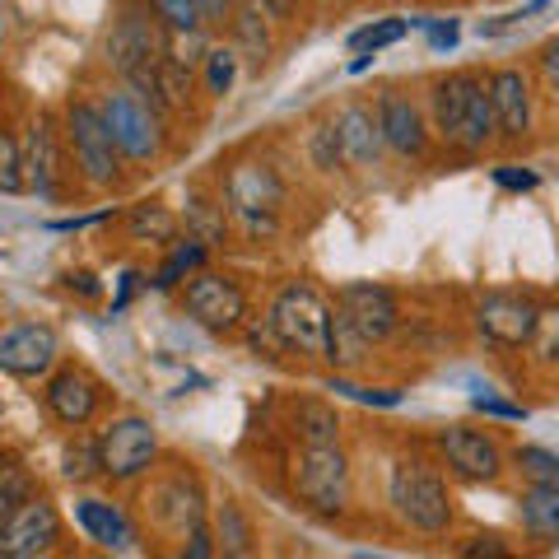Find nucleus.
Here are the masks:
<instances>
[{"mask_svg":"<svg viewBox=\"0 0 559 559\" xmlns=\"http://www.w3.org/2000/svg\"><path fill=\"white\" fill-rule=\"evenodd\" d=\"M24 499H33V476L20 462H0V522H5Z\"/></svg>","mask_w":559,"mask_h":559,"instance_id":"obj_32","label":"nucleus"},{"mask_svg":"<svg viewBox=\"0 0 559 559\" xmlns=\"http://www.w3.org/2000/svg\"><path fill=\"white\" fill-rule=\"evenodd\" d=\"M331 392L349 396V401H364V406H382V411L401 406V392H392V388H355V382H345V378H331Z\"/></svg>","mask_w":559,"mask_h":559,"instance_id":"obj_36","label":"nucleus"},{"mask_svg":"<svg viewBox=\"0 0 559 559\" xmlns=\"http://www.w3.org/2000/svg\"><path fill=\"white\" fill-rule=\"evenodd\" d=\"M489 98H495V121L503 135H527L532 131V90L522 80V70L503 66L489 75Z\"/></svg>","mask_w":559,"mask_h":559,"instance_id":"obj_20","label":"nucleus"},{"mask_svg":"<svg viewBox=\"0 0 559 559\" xmlns=\"http://www.w3.org/2000/svg\"><path fill=\"white\" fill-rule=\"evenodd\" d=\"M182 308H187L191 322L215 331V336H229V331H238L242 318H248V299H242V289L234 285L229 275H215V271H197L187 280Z\"/></svg>","mask_w":559,"mask_h":559,"instance_id":"obj_10","label":"nucleus"},{"mask_svg":"<svg viewBox=\"0 0 559 559\" xmlns=\"http://www.w3.org/2000/svg\"><path fill=\"white\" fill-rule=\"evenodd\" d=\"M224 205L252 234H271L280 219V205H285V182L266 164H234L224 173Z\"/></svg>","mask_w":559,"mask_h":559,"instance_id":"obj_6","label":"nucleus"},{"mask_svg":"<svg viewBox=\"0 0 559 559\" xmlns=\"http://www.w3.org/2000/svg\"><path fill=\"white\" fill-rule=\"evenodd\" d=\"M234 75H238V57H234V51H210V57H205V84H210V94H229Z\"/></svg>","mask_w":559,"mask_h":559,"instance_id":"obj_37","label":"nucleus"},{"mask_svg":"<svg viewBox=\"0 0 559 559\" xmlns=\"http://www.w3.org/2000/svg\"><path fill=\"white\" fill-rule=\"evenodd\" d=\"M336 135H341L345 164H355V168H373V164L382 159V150H388L378 112L359 108V103H349V108L336 112Z\"/></svg>","mask_w":559,"mask_h":559,"instance_id":"obj_19","label":"nucleus"},{"mask_svg":"<svg viewBox=\"0 0 559 559\" xmlns=\"http://www.w3.org/2000/svg\"><path fill=\"white\" fill-rule=\"evenodd\" d=\"M197 10H201V20H205V24L234 20V0H197Z\"/></svg>","mask_w":559,"mask_h":559,"instance_id":"obj_44","label":"nucleus"},{"mask_svg":"<svg viewBox=\"0 0 559 559\" xmlns=\"http://www.w3.org/2000/svg\"><path fill=\"white\" fill-rule=\"evenodd\" d=\"M495 182L509 187V191H532L540 178H536V173H527V168H495Z\"/></svg>","mask_w":559,"mask_h":559,"instance_id":"obj_43","label":"nucleus"},{"mask_svg":"<svg viewBox=\"0 0 559 559\" xmlns=\"http://www.w3.org/2000/svg\"><path fill=\"white\" fill-rule=\"evenodd\" d=\"M364 349H369V341H364L359 331L341 318V312H331V359L326 364H336V373L355 369V364L364 359Z\"/></svg>","mask_w":559,"mask_h":559,"instance_id":"obj_30","label":"nucleus"},{"mask_svg":"<svg viewBox=\"0 0 559 559\" xmlns=\"http://www.w3.org/2000/svg\"><path fill=\"white\" fill-rule=\"evenodd\" d=\"M518 518L527 536L536 540H559V489L550 485H532L527 495L518 499Z\"/></svg>","mask_w":559,"mask_h":559,"instance_id":"obj_23","label":"nucleus"},{"mask_svg":"<svg viewBox=\"0 0 559 559\" xmlns=\"http://www.w3.org/2000/svg\"><path fill=\"white\" fill-rule=\"evenodd\" d=\"M336 312L359 331L369 345L388 341L396 322H401V308H396V294L388 285H373V280H349V285L336 294Z\"/></svg>","mask_w":559,"mask_h":559,"instance_id":"obj_12","label":"nucleus"},{"mask_svg":"<svg viewBox=\"0 0 559 559\" xmlns=\"http://www.w3.org/2000/svg\"><path fill=\"white\" fill-rule=\"evenodd\" d=\"M61 546V513L47 499H24L5 522H0V555L5 559H38Z\"/></svg>","mask_w":559,"mask_h":559,"instance_id":"obj_11","label":"nucleus"},{"mask_svg":"<svg viewBox=\"0 0 559 559\" xmlns=\"http://www.w3.org/2000/svg\"><path fill=\"white\" fill-rule=\"evenodd\" d=\"M103 117L117 135V150L121 159H135V164H150L159 159L164 150V131H159V108L140 94V90H117L103 103Z\"/></svg>","mask_w":559,"mask_h":559,"instance_id":"obj_8","label":"nucleus"},{"mask_svg":"<svg viewBox=\"0 0 559 559\" xmlns=\"http://www.w3.org/2000/svg\"><path fill=\"white\" fill-rule=\"evenodd\" d=\"M127 229L135 242H178V215L164 205H131L127 215Z\"/></svg>","mask_w":559,"mask_h":559,"instance_id":"obj_27","label":"nucleus"},{"mask_svg":"<svg viewBox=\"0 0 559 559\" xmlns=\"http://www.w3.org/2000/svg\"><path fill=\"white\" fill-rule=\"evenodd\" d=\"M61 145H57V127L51 117H38L28 131V145H24V178H28V191L38 197H61Z\"/></svg>","mask_w":559,"mask_h":559,"instance_id":"obj_18","label":"nucleus"},{"mask_svg":"<svg viewBox=\"0 0 559 559\" xmlns=\"http://www.w3.org/2000/svg\"><path fill=\"white\" fill-rule=\"evenodd\" d=\"M57 355H61V341L47 322H24L0 336V373H10V378H24V382L47 378Z\"/></svg>","mask_w":559,"mask_h":559,"instance_id":"obj_14","label":"nucleus"},{"mask_svg":"<svg viewBox=\"0 0 559 559\" xmlns=\"http://www.w3.org/2000/svg\"><path fill=\"white\" fill-rule=\"evenodd\" d=\"M75 522L84 527V536H90L94 546H103V550H112V555L135 550V527H131V518L121 513L117 503H108V499H80V503H75Z\"/></svg>","mask_w":559,"mask_h":559,"instance_id":"obj_21","label":"nucleus"},{"mask_svg":"<svg viewBox=\"0 0 559 559\" xmlns=\"http://www.w3.org/2000/svg\"><path fill=\"white\" fill-rule=\"evenodd\" d=\"M140 280H145V275H140V271H127V275H121V294H117V299H112V312H121V308H127V304H131V294L140 289Z\"/></svg>","mask_w":559,"mask_h":559,"instance_id":"obj_48","label":"nucleus"},{"mask_svg":"<svg viewBox=\"0 0 559 559\" xmlns=\"http://www.w3.org/2000/svg\"><path fill=\"white\" fill-rule=\"evenodd\" d=\"M532 345L540 349V359H555V355H559V304H555V308H540Z\"/></svg>","mask_w":559,"mask_h":559,"instance_id":"obj_39","label":"nucleus"},{"mask_svg":"<svg viewBox=\"0 0 559 559\" xmlns=\"http://www.w3.org/2000/svg\"><path fill=\"white\" fill-rule=\"evenodd\" d=\"M168 24L159 20L154 10H140V5H127L117 14V24L108 33V61L112 70L127 75V84H140L145 75L159 70V61L168 57Z\"/></svg>","mask_w":559,"mask_h":559,"instance_id":"obj_4","label":"nucleus"},{"mask_svg":"<svg viewBox=\"0 0 559 559\" xmlns=\"http://www.w3.org/2000/svg\"><path fill=\"white\" fill-rule=\"evenodd\" d=\"M66 285H70V289H80L84 299H98V280H94L90 271H70V275H66Z\"/></svg>","mask_w":559,"mask_h":559,"instance_id":"obj_47","label":"nucleus"},{"mask_svg":"<svg viewBox=\"0 0 559 559\" xmlns=\"http://www.w3.org/2000/svg\"><path fill=\"white\" fill-rule=\"evenodd\" d=\"M150 10L173 28V33H197L205 20L197 10V0H150Z\"/></svg>","mask_w":559,"mask_h":559,"instance_id":"obj_34","label":"nucleus"},{"mask_svg":"<svg viewBox=\"0 0 559 559\" xmlns=\"http://www.w3.org/2000/svg\"><path fill=\"white\" fill-rule=\"evenodd\" d=\"M513 466L522 471V480H527V485H550V489H559V452L527 443V448L513 452Z\"/></svg>","mask_w":559,"mask_h":559,"instance_id":"obj_29","label":"nucleus"},{"mask_svg":"<svg viewBox=\"0 0 559 559\" xmlns=\"http://www.w3.org/2000/svg\"><path fill=\"white\" fill-rule=\"evenodd\" d=\"M294 489L312 513L336 518L349 503V462L341 443H304V457L294 466Z\"/></svg>","mask_w":559,"mask_h":559,"instance_id":"obj_7","label":"nucleus"},{"mask_svg":"<svg viewBox=\"0 0 559 559\" xmlns=\"http://www.w3.org/2000/svg\"><path fill=\"white\" fill-rule=\"evenodd\" d=\"M439 452H443V462L452 476H462V480H499L503 476V452L499 443L489 439V433L480 429H466V425H448L439 429Z\"/></svg>","mask_w":559,"mask_h":559,"instance_id":"obj_15","label":"nucleus"},{"mask_svg":"<svg viewBox=\"0 0 559 559\" xmlns=\"http://www.w3.org/2000/svg\"><path fill=\"white\" fill-rule=\"evenodd\" d=\"M341 159H345V154H341L336 121H322V127L312 131V164H318V168H336Z\"/></svg>","mask_w":559,"mask_h":559,"instance_id":"obj_38","label":"nucleus"},{"mask_svg":"<svg viewBox=\"0 0 559 559\" xmlns=\"http://www.w3.org/2000/svg\"><path fill=\"white\" fill-rule=\"evenodd\" d=\"M433 127H439V135L448 145H457L466 154L485 150L499 131L489 80L476 75V70H457V75L433 84Z\"/></svg>","mask_w":559,"mask_h":559,"instance_id":"obj_1","label":"nucleus"},{"mask_svg":"<svg viewBox=\"0 0 559 559\" xmlns=\"http://www.w3.org/2000/svg\"><path fill=\"white\" fill-rule=\"evenodd\" d=\"M150 509H154V518H159L164 527H173V532L205 527V495H201L197 476H187V471L168 476L159 489H154V495H150Z\"/></svg>","mask_w":559,"mask_h":559,"instance_id":"obj_17","label":"nucleus"},{"mask_svg":"<svg viewBox=\"0 0 559 559\" xmlns=\"http://www.w3.org/2000/svg\"><path fill=\"white\" fill-rule=\"evenodd\" d=\"M215 546H219V555H234V559L257 550V532H252L248 513H242L238 503H229V499L215 509Z\"/></svg>","mask_w":559,"mask_h":559,"instance_id":"obj_24","label":"nucleus"},{"mask_svg":"<svg viewBox=\"0 0 559 559\" xmlns=\"http://www.w3.org/2000/svg\"><path fill=\"white\" fill-rule=\"evenodd\" d=\"M43 401H47V411L57 415L66 429H84V425L94 419V411H98L103 388H98L94 373H84V369H61V373L47 378Z\"/></svg>","mask_w":559,"mask_h":559,"instance_id":"obj_16","label":"nucleus"},{"mask_svg":"<svg viewBox=\"0 0 559 559\" xmlns=\"http://www.w3.org/2000/svg\"><path fill=\"white\" fill-rule=\"evenodd\" d=\"M205 248L210 242H201V238H182V242H173V252H168V261L159 266V275H154V289H178L187 275H197L201 271V261H205Z\"/></svg>","mask_w":559,"mask_h":559,"instance_id":"obj_26","label":"nucleus"},{"mask_svg":"<svg viewBox=\"0 0 559 559\" xmlns=\"http://www.w3.org/2000/svg\"><path fill=\"white\" fill-rule=\"evenodd\" d=\"M294 425H299L304 443H341V419L331 406H322V401H304L299 415H294Z\"/></svg>","mask_w":559,"mask_h":559,"instance_id":"obj_28","label":"nucleus"},{"mask_svg":"<svg viewBox=\"0 0 559 559\" xmlns=\"http://www.w3.org/2000/svg\"><path fill=\"white\" fill-rule=\"evenodd\" d=\"M234 24H238V43L248 47V51H252V61L261 66V61L271 57V38H266V28H261V14H257V10H242Z\"/></svg>","mask_w":559,"mask_h":559,"instance_id":"obj_35","label":"nucleus"},{"mask_svg":"<svg viewBox=\"0 0 559 559\" xmlns=\"http://www.w3.org/2000/svg\"><path fill=\"white\" fill-rule=\"evenodd\" d=\"M540 70H546L550 90L559 94V38H555V43H546V51H540Z\"/></svg>","mask_w":559,"mask_h":559,"instance_id":"obj_45","label":"nucleus"},{"mask_svg":"<svg viewBox=\"0 0 559 559\" xmlns=\"http://www.w3.org/2000/svg\"><path fill=\"white\" fill-rule=\"evenodd\" d=\"M61 476H66L70 485L98 480V476H103V443L90 439V433H75V439L66 443V452H61Z\"/></svg>","mask_w":559,"mask_h":559,"instance_id":"obj_25","label":"nucleus"},{"mask_svg":"<svg viewBox=\"0 0 559 559\" xmlns=\"http://www.w3.org/2000/svg\"><path fill=\"white\" fill-rule=\"evenodd\" d=\"M187 215H191V238L215 242V238L224 234V219H215V210H210L205 201H191V205H187Z\"/></svg>","mask_w":559,"mask_h":559,"instance_id":"obj_40","label":"nucleus"},{"mask_svg":"<svg viewBox=\"0 0 559 559\" xmlns=\"http://www.w3.org/2000/svg\"><path fill=\"white\" fill-rule=\"evenodd\" d=\"M536 318H540V308L527 299V294L499 289V294H485V299L476 304V326H480V336L495 341V345H503V349L532 345Z\"/></svg>","mask_w":559,"mask_h":559,"instance_id":"obj_13","label":"nucleus"},{"mask_svg":"<svg viewBox=\"0 0 559 559\" xmlns=\"http://www.w3.org/2000/svg\"><path fill=\"white\" fill-rule=\"evenodd\" d=\"M466 555H471V559H476V555H509V546H503L499 536H476V540L466 546Z\"/></svg>","mask_w":559,"mask_h":559,"instance_id":"obj_46","label":"nucleus"},{"mask_svg":"<svg viewBox=\"0 0 559 559\" xmlns=\"http://www.w3.org/2000/svg\"><path fill=\"white\" fill-rule=\"evenodd\" d=\"M480 415H495V419H527V411L522 406H509V401H499V396H476L471 401Z\"/></svg>","mask_w":559,"mask_h":559,"instance_id":"obj_42","label":"nucleus"},{"mask_svg":"<svg viewBox=\"0 0 559 559\" xmlns=\"http://www.w3.org/2000/svg\"><path fill=\"white\" fill-rule=\"evenodd\" d=\"M392 509L406 527L425 536H443L452 527V495L443 476L425 462H396L392 471Z\"/></svg>","mask_w":559,"mask_h":559,"instance_id":"obj_3","label":"nucleus"},{"mask_svg":"<svg viewBox=\"0 0 559 559\" xmlns=\"http://www.w3.org/2000/svg\"><path fill=\"white\" fill-rule=\"evenodd\" d=\"M66 140H70V154H75V168L84 173L90 187H112L117 173H121V150H117V135L108 127L103 108L84 98H70L66 108Z\"/></svg>","mask_w":559,"mask_h":559,"instance_id":"obj_5","label":"nucleus"},{"mask_svg":"<svg viewBox=\"0 0 559 559\" xmlns=\"http://www.w3.org/2000/svg\"><path fill=\"white\" fill-rule=\"evenodd\" d=\"M182 555L187 559H210V555H219V546H215V536H210L205 527H191V532H182Z\"/></svg>","mask_w":559,"mask_h":559,"instance_id":"obj_41","label":"nucleus"},{"mask_svg":"<svg viewBox=\"0 0 559 559\" xmlns=\"http://www.w3.org/2000/svg\"><path fill=\"white\" fill-rule=\"evenodd\" d=\"M294 5H299V0H257V10H266L271 20H289Z\"/></svg>","mask_w":559,"mask_h":559,"instance_id":"obj_50","label":"nucleus"},{"mask_svg":"<svg viewBox=\"0 0 559 559\" xmlns=\"http://www.w3.org/2000/svg\"><path fill=\"white\" fill-rule=\"evenodd\" d=\"M271 336L285 349H299L304 359H331V304L312 285H285L271 304Z\"/></svg>","mask_w":559,"mask_h":559,"instance_id":"obj_2","label":"nucleus"},{"mask_svg":"<svg viewBox=\"0 0 559 559\" xmlns=\"http://www.w3.org/2000/svg\"><path fill=\"white\" fill-rule=\"evenodd\" d=\"M378 121H382V140H388V150L406 154V159H419V154H425V145H429L425 117H419V108L411 98L388 94L378 103Z\"/></svg>","mask_w":559,"mask_h":559,"instance_id":"obj_22","label":"nucleus"},{"mask_svg":"<svg viewBox=\"0 0 559 559\" xmlns=\"http://www.w3.org/2000/svg\"><path fill=\"white\" fill-rule=\"evenodd\" d=\"M406 33H411V20H382V24H369V28L349 33V51H355V57H378L382 47L401 43Z\"/></svg>","mask_w":559,"mask_h":559,"instance_id":"obj_31","label":"nucleus"},{"mask_svg":"<svg viewBox=\"0 0 559 559\" xmlns=\"http://www.w3.org/2000/svg\"><path fill=\"white\" fill-rule=\"evenodd\" d=\"M28 178H24V150L20 140L10 131H0V197H14V191H24Z\"/></svg>","mask_w":559,"mask_h":559,"instance_id":"obj_33","label":"nucleus"},{"mask_svg":"<svg viewBox=\"0 0 559 559\" xmlns=\"http://www.w3.org/2000/svg\"><path fill=\"white\" fill-rule=\"evenodd\" d=\"M103 443V476L108 480H140L159 457V433L145 415H117L98 433Z\"/></svg>","mask_w":559,"mask_h":559,"instance_id":"obj_9","label":"nucleus"},{"mask_svg":"<svg viewBox=\"0 0 559 559\" xmlns=\"http://www.w3.org/2000/svg\"><path fill=\"white\" fill-rule=\"evenodd\" d=\"M429 43L439 47V51H443V47H457V24L448 20V24H439V28H429Z\"/></svg>","mask_w":559,"mask_h":559,"instance_id":"obj_49","label":"nucleus"},{"mask_svg":"<svg viewBox=\"0 0 559 559\" xmlns=\"http://www.w3.org/2000/svg\"><path fill=\"white\" fill-rule=\"evenodd\" d=\"M98 219H108V215H75V219H57L51 229H57V234H70V229H90V224H98Z\"/></svg>","mask_w":559,"mask_h":559,"instance_id":"obj_51","label":"nucleus"}]
</instances>
